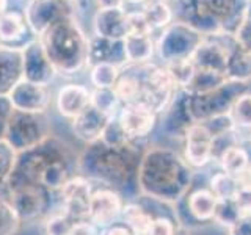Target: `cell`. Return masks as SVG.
<instances>
[{"instance_id": "1", "label": "cell", "mask_w": 251, "mask_h": 235, "mask_svg": "<svg viewBox=\"0 0 251 235\" xmlns=\"http://www.w3.org/2000/svg\"><path fill=\"white\" fill-rule=\"evenodd\" d=\"M193 177V168L176 151L149 147L140 160L137 184L141 196L175 204L190 190Z\"/></svg>"}, {"instance_id": "2", "label": "cell", "mask_w": 251, "mask_h": 235, "mask_svg": "<svg viewBox=\"0 0 251 235\" xmlns=\"http://www.w3.org/2000/svg\"><path fill=\"white\" fill-rule=\"evenodd\" d=\"M77 171V159L69 147L50 135L43 143L18 154V162L8 187L14 184H38L49 191H60Z\"/></svg>"}, {"instance_id": "3", "label": "cell", "mask_w": 251, "mask_h": 235, "mask_svg": "<svg viewBox=\"0 0 251 235\" xmlns=\"http://www.w3.org/2000/svg\"><path fill=\"white\" fill-rule=\"evenodd\" d=\"M141 143H132L124 147H112L102 140L86 144L85 151L77 159V172L80 176L102 182L104 187L113 188L118 193L137 182L138 166L143 154ZM138 185V184H137Z\"/></svg>"}, {"instance_id": "4", "label": "cell", "mask_w": 251, "mask_h": 235, "mask_svg": "<svg viewBox=\"0 0 251 235\" xmlns=\"http://www.w3.org/2000/svg\"><path fill=\"white\" fill-rule=\"evenodd\" d=\"M57 74L74 75L88 66V43L75 18H66L38 38Z\"/></svg>"}, {"instance_id": "5", "label": "cell", "mask_w": 251, "mask_h": 235, "mask_svg": "<svg viewBox=\"0 0 251 235\" xmlns=\"http://www.w3.org/2000/svg\"><path fill=\"white\" fill-rule=\"evenodd\" d=\"M202 39L204 35L190 24L175 21L171 25L162 30L159 39L155 41V52L163 61V65L190 60L196 49L201 46Z\"/></svg>"}, {"instance_id": "6", "label": "cell", "mask_w": 251, "mask_h": 235, "mask_svg": "<svg viewBox=\"0 0 251 235\" xmlns=\"http://www.w3.org/2000/svg\"><path fill=\"white\" fill-rule=\"evenodd\" d=\"M247 93V83L227 80L220 88L206 94H187V105L193 122H204L229 110L240 94Z\"/></svg>"}, {"instance_id": "7", "label": "cell", "mask_w": 251, "mask_h": 235, "mask_svg": "<svg viewBox=\"0 0 251 235\" xmlns=\"http://www.w3.org/2000/svg\"><path fill=\"white\" fill-rule=\"evenodd\" d=\"M49 137L50 125L46 113H22L14 110L3 138L18 152H24L43 143Z\"/></svg>"}, {"instance_id": "8", "label": "cell", "mask_w": 251, "mask_h": 235, "mask_svg": "<svg viewBox=\"0 0 251 235\" xmlns=\"http://www.w3.org/2000/svg\"><path fill=\"white\" fill-rule=\"evenodd\" d=\"M217 198L209 187L192 188L177 202H175V213L177 223L190 229L214 221V213L217 207Z\"/></svg>"}, {"instance_id": "9", "label": "cell", "mask_w": 251, "mask_h": 235, "mask_svg": "<svg viewBox=\"0 0 251 235\" xmlns=\"http://www.w3.org/2000/svg\"><path fill=\"white\" fill-rule=\"evenodd\" d=\"M50 193L38 184H14L6 188V199L21 221H33L50 212Z\"/></svg>"}, {"instance_id": "10", "label": "cell", "mask_w": 251, "mask_h": 235, "mask_svg": "<svg viewBox=\"0 0 251 235\" xmlns=\"http://www.w3.org/2000/svg\"><path fill=\"white\" fill-rule=\"evenodd\" d=\"M240 49L234 36L226 33H215L204 36L201 46L196 49L190 58L196 69L212 70V72L225 74L229 65L232 53Z\"/></svg>"}, {"instance_id": "11", "label": "cell", "mask_w": 251, "mask_h": 235, "mask_svg": "<svg viewBox=\"0 0 251 235\" xmlns=\"http://www.w3.org/2000/svg\"><path fill=\"white\" fill-rule=\"evenodd\" d=\"M74 0H28L24 18L31 33L39 38L53 24L66 18H74Z\"/></svg>"}, {"instance_id": "12", "label": "cell", "mask_w": 251, "mask_h": 235, "mask_svg": "<svg viewBox=\"0 0 251 235\" xmlns=\"http://www.w3.org/2000/svg\"><path fill=\"white\" fill-rule=\"evenodd\" d=\"M157 115L152 108L143 104H127L120 108L116 115V121L121 129L133 143H141L146 140L155 127Z\"/></svg>"}, {"instance_id": "13", "label": "cell", "mask_w": 251, "mask_h": 235, "mask_svg": "<svg viewBox=\"0 0 251 235\" xmlns=\"http://www.w3.org/2000/svg\"><path fill=\"white\" fill-rule=\"evenodd\" d=\"M123 196L113 188L102 187L94 190L90 198L88 207V219L96 224L99 229L112 226L121 219L123 213Z\"/></svg>"}, {"instance_id": "14", "label": "cell", "mask_w": 251, "mask_h": 235, "mask_svg": "<svg viewBox=\"0 0 251 235\" xmlns=\"http://www.w3.org/2000/svg\"><path fill=\"white\" fill-rule=\"evenodd\" d=\"M184 159L192 168H204L214 160V137L202 122H195L184 133Z\"/></svg>"}, {"instance_id": "15", "label": "cell", "mask_w": 251, "mask_h": 235, "mask_svg": "<svg viewBox=\"0 0 251 235\" xmlns=\"http://www.w3.org/2000/svg\"><path fill=\"white\" fill-rule=\"evenodd\" d=\"M93 191L91 180L80 174H75L60 190L61 207L75 221L88 219V207Z\"/></svg>"}, {"instance_id": "16", "label": "cell", "mask_w": 251, "mask_h": 235, "mask_svg": "<svg viewBox=\"0 0 251 235\" xmlns=\"http://www.w3.org/2000/svg\"><path fill=\"white\" fill-rule=\"evenodd\" d=\"M22 74L25 80L41 86H49L57 75V70L47 57L44 46L39 39L31 41L22 50Z\"/></svg>"}, {"instance_id": "17", "label": "cell", "mask_w": 251, "mask_h": 235, "mask_svg": "<svg viewBox=\"0 0 251 235\" xmlns=\"http://www.w3.org/2000/svg\"><path fill=\"white\" fill-rule=\"evenodd\" d=\"M14 110L22 113H46L50 105V93L47 86L31 83L25 78L11 90L8 94Z\"/></svg>"}, {"instance_id": "18", "label": "cell", "mask_w": 251, "mask_h": 235, "mask_svg": "<svg viewBox=\"0 0 251 235\" xmlns=\"http://www.w3.org/2000/svg\"><path fill=\"white\" fill-rule=\"evenodd\" d=\"M35 39L38 38L30 31L24 13L6 11L0 16V46L2 47L24 50Z\"/></svg>"}, {"instance_id": "19", "label": "cell", "mask_w": 251, "mask_h": 235, "mask_svg": "<svg viewBox=\"0 0 251 235\" xmlns=\"http://www.w3.org/2000/svg\"><path fill=\"white\" fill-rule=\"evenodd\" d=\"M94 35L123 41L127 36V11L124 8H98L93 18Z\"/></svg>"}, {"instance_id": "20", "label": "cell", "mask_w": 251, "mask_h": 235, "mask_svg": "<svg viewBox=\"0 0 251 235\" xmlns=\"http://www.w3.org/2000/svg\"><path fill=\"white\" fill-rule=\"evenodd\" d=\"M91 105V91L85 85L68 83L61 86L55 97V107L66 119H75Z\"/></svg>"}, {"instance_id": "21", "label": "cell", "mask_w": 251, "mask_h": 235, "mask_svg": "<svg viewBox=\"0 0 251 235\" xmlns=\"http://www.w3.org/2000/svg\"><path fill=\"white\" fill-rule=\"evenodd\" d=\"M112 119L113 118L104 115L98 108L90 105L83 113L73 119L71 127H73V133L78 140L83 141L85 144H90L102 138L105 127Z\"/></svg>"}, {"instance_id": "22", "label": "cell", "mask_w": 251, "mask_h": 235, "mask_svg": "<svg viewBox=\"0 0 251 235\" xmlns=\"http://www.w3.org/2000/svg\"><path fill=\"white\" fill-rule=\"evenodd\" d=\"M98 63H113L118 68L126 66V55L123 41H112L94 35L88 43V66Z\"/></svg>"}, {"instance_id": "23", "label": "cell", "mask_w": 251, "mask_h": 235, "mask_svg": "<svg viewBox=\"0 0 251 235\" xmlns=\"http://www.w3.org/2000/svg\"><path fill=\"white\" fill-rule=\"evenodd\" d=\"M22 78V50L0 46V96H8Z\"/></svg>"}, {"instance_id": "24", "label": "cell", "mask_w": 251, "mask_h": 235, "mask_svg": "<svg viewBox=\"0 0 251 235\" xmlns=\"http://www.w3.org/2000/svg\"><path fill=\"white\" fill-rule=\"evenodd\" d=\"M126 66L127 65H146L151 63L155 53V41L152 36L145 35H127L123 39Z\"/></svg>"}, {"instance_id": "25", "label": "cell", "mask_w": 251, "mask_h": 235, "mask_svg": "<svg viewBox=\"0 0 251 235\" xmlns=\"http://www.w3.org/2000/svg\"><path fill=\"white\" fill-rule=\"evenodd\" d=\"M121 221L133 232V235H148L154 221V213L143 202H127L124 204Z\"/></svg>"}, {"instance_id": "26", "label": "cell", "mask_w": 251, "mask_h": 235, "mask_svg": "<svg viewBox=\"0 0 251 235\" xmlns=\"http://www.w3.org/2000/svg\"><path fill=\"white\" fill-rule=\"evenodd\" d=\"M222 171L227 172L234 177L242 174L248 166H251V154L243 143H235L229 146L218 157Z\"/></svg>"}, {"instance_id": "27", "label": "cell", "mask_w": 251, "mask_h": 235, "mask_svg": "<svg viewBox=\"0 0 251 235\" xmlns=\"http://www.w3.org/2000/svg\"><path fill=\"white\" fill-rule=\"evenodd\" d=\"M141 13L145 14L146 21L154 31L165 30L175 22V11L167 0H148Z\"/></svg>"}, {"instance_id": "28", "label": "cell", "mask_w": 251, "mask_h": 235, "mask_svg": "<svg viewBox=\"0 0 251 235\" xmlns=\"http://www.w3.org/2000/svg\"><path fill=\"white\" fill-rule=\"evenodd\" d=\"M227 82V77L225 74L212 72V70H202L196 69L195 77L192 78L190 85L184 90L187 94H206Z\"/></svg>"}, {"instance_id": "29", "label": "cell", "mask_w": 251, "mask_h": 235, "mask_svg": "<svg viewBox=\"0 0 251 235\" xmlns=\"http://www.w3.org/2000/svg\"><path fill=\"white\" fill-rule=\"evenodd\" d=\"M120 75L121 68H118L113 63H98V65H93L90 70V80L96 90L115 88Z\"/></svg>"}, {"instance_id": "30", "label": "cell", "mask_w": 251, "mask_h": 235, "mask_svg": "<svg viewBox=\"0 0 251 235\" xmlns=\"http://www.w3.org/2000/svg\"><path fill=\"white\" fill-rule=\"evenodd\" d=\"M226 77L227 80L248 83L251 80V53L242 49L235 50L227 65Z\"/></svg>"}, {"instance_id": "31", "label": "cell", "mask_w": 251, "mask_h": 235, "mask_svg": "<svg viewBox=\"0 0 251 235\" xmlns=\"http://www.w3.org/2000/svg\"><path fill=\"white\" fill-rule=\"evenodd\" d=\"M229 116L237 132L251 133V94L243 93L234 100Z\"/></svg>"}, {"instance_id": "32", "label": "cell", "mask_w": 251, "mask_h": 235, "mask_svg": "<svg viewBox=\"0 0 251 235\" xmlns=\"http://www.w3.org/2000/svg\"><path fill=\"white\" fill-rule=\"evenodd\" d=\"M209 188L217 199H234L239 191V180L225 171H218L209 179Z\"/></svg>"}, {"instance_id": "33", "label": "cell", "mask_w": 251, "mask_h": 235, "mask_svg": "<svg viewBox=\"0 0 251 235\" xmlns=\"http://www.w3.org/2000/svg\"><path fill=\"white\" fill-rule=\"evenodd\" d=\"M18 154L5 138H0V191L8 188L18 162Z\"/></svg>"}, {"instance_id": "34", "label": "cell", "mask_w": 251, "mask_h": 235, "mask_svg": "<svg viewBox=\"0 0 251 235\" xmlns=\"http://www.w3.org/2000/svg\"><path fill=\"white\" fill-rule=\"evenodd\" d=\"M74 223L75 219L71 218L60 204L58 209L50 210L46 215V221H44L46 235H69Z\"/></svg>"}, {"instance_id": "35", "label": "cell", "mask_w": 251, "mask_h": 235, "mask_svg": "<svg viewBox=\"0 0 251 235\" xmlns=\"http://www.w3.org/2000/svg\"><path fill=\"white\" fill-rule=\"evenodd\" d=\"M91 105L110 118H116L120 108L123 107L121 100L118 99L113 88L91 91Z\"/></svg>"}, {"instance_id": "36", "label": "cell", "mask_w": 251, "mask_h": 235, "mask_svg": "<svg viewBox=\"0 0 251 235\" xmlns=\"http://www.w3.org/2000/svg\"><path fill=\"white\" fill-rule=\"evenodd\" d=\"M168 69V72L173 78V82L176 83L179 91H184L188 85H190L192 78L195 77L196 68L192 63V60H182L176 63H170V65H163Z\"/></svg>"}, {"instance_id": "37", "label": "cell", "mask_w": 251, "mask_h": 235, "mask_svg": "<svg viewBox=\"0 0 251 235\" xmlns=\"http://www.w3.org/2000/svg\"><path fill=\"white\" fill-rule=\"evenodd\" d=\"M240 216H243V215L239 210L237 204L234 202V199H218L217 201L214 221H217L218 224H222L229 229L231 226H234L239 221Z\"/></svg>"}, {"instance_id": "38", "label": "cell", "mask_w": 251, "mask_h": 235, "mask_svg": "<svg viewBox=\"0 0 251 235\" xmlns=\"http://www.w3.org/2000/svg\"><path fill=\"white\" fill-rule=\"evenodd\" d=\"M21 218L6 198H0V235H16L21 227Z\"/></svg>"}, {"instance_id": "39", "label": "cell", "mask_w": 251, "mask_h": 235, "mask_svg": "<svg viewBox=\"0 0 251 235\" xmlns=\"http://www.w3.org/2000/svg\"><path fill=\"white\" fill-rule=\"evenodd\" d=\"M179 227L180 224L177 223L176 215H154V221L148 235H176Z\"/></svg>"}, {"instance_id": "40", "label": "cell", "mask_w": 251, "mask_h": 235, "mask_svg": "<svg viewBox=\"0 0 251 235\" xmlns=\"http://www.w3.org/2000/svg\"><path fill=\"white\" fill-rule=\"evenodd\" d=\"M154 30L146 21L145 14L141 11L127 13V35H145L152 36Z\"/></svg>"}, {"instance_id": "41", "label": "cell", "mask_w": 251, "mask_h": 235, "mask_svg": "<svg viewBox=\"0 0 251 235\" xmlns=\"http://www.w3.org/2000/svg\"><path fill=\"white\" fill-rule=\"evenodd\" d=\"M234 39H235V43L239 44V47L242 50L251 53V21H248L245 18V21L242 22V25L239 27V30L235 31Z\"/></svg>"}, {"instance_id": "42", "label": "cell", "mask_w": 251, "mask_h": 235, "mask_svg": "<svg viewBox=\"0 0 251 235\" xmlns=\"http://www.w3.org/2000/svg\"><path fill=\"white\" fill-rule=\"evenodd\" d=\"M234 202L237 204L242 215H251V185H239Z\"/></svg>"}, {"instance_id": "43", "label": "cell", "mask_w": 251, "mask_h": 235, "mask_svg": "<svg viewBox=\"0 0 251 235\" xmlns=\"http://www.w3.org/2000/svg\"><path fill=\"white\" fill-rule=\"evenodd\" d=\"M13 112H14V108L11 105L10 99H8V96H0V138L5 137L6 125Z\"/></svg>"}, {"instance_id": "44", "label": "cell", "mask_w": 251, "mask_h": 235, "mask_svg": "<svg viewBox=\"0 0 251 235\" xmlns=\"http://www.w3.org/2000/svg\"><path fill=\"white\" fill-rule=\"evenodd\" d=\"M100 231L96 224H93L90 219H80L75 221L69 235H99Z\"/></svg>"}, {"instance_id": "45", "label": "cell", "mask_w": 251, "mask_h": 235, "mask_svg": "<svg viewBox=\"0 0 251 235\" xmlns=\"http://www.w3.org/2000/svg\"><path fill=\"white\" fill-rule=\"evenodd\" d=\"M227 235H251V215H243L239 221L229 227Z\"/></svg>"}, {"instance_id": "46", "label": "cell", "mask_w": 251, "mask_h": 235, "mask_svg": "<svg viewBox=\"0 0 251 235\" xmlns=\"http://www.w3.org/2000/svg\"><path fill=\"white\" fill-rule=\"evenodd\" d=\"M99 235H133V232L121 221V223H113L112 226L100 229Z\"/></svg>"}, {"instance_id": "47", "label": "cell", "mask_w": 251, "mask_h": 235, "mask_svg": "<svg viewBox=\"0 0 251 235\" xmlns=\"http://www.w3.org/2000/svg\"><path fill=\"white\" fill-rule=\"evenodd\" d=\"M98 8H124V0H94Z\"/></svg>"}, {"instance_id": "48", "label": "cell", "mask_w": 251, "mask_h": 235, "mask_svg": "<svg viewBox=\"0 0 251 235\" xmlns=\"http://www.w3.org/2000/svg\"><path fill=\"white\" fill-rule=\"evenodd\" d=\"M8 11V0H0V16Z\"/></svg>"}, {"instance_id": "49", "label": "cell", "mask_w": 251, "mask_h": 235, "mask_svg": "<svg viewBox=\"0 0 251 235\" xmlns=\"http://www.w3.org/2000/svg\"><path fill=\"white\" fill-rule=\"evenodd\" d=\"M148 0H124V3H130V5H140V3H146Z\"/></svg>"}, {"instance_id": "50", "label": "cell", "mask_w": 251, "mask_h": 235, "mask_svg": "<svg viewBox=\"0 0 251 235\" xmlns=\"http://www.w3.org/2000/svg\"><path fill=\"white\" fill-rule=\"evenodd\" d=\"M176 235H190V234H188V229H185V227L180 226L177 229V232H176Z\"/></svg>"}, {"instance_id": "51", "label": "cell", "mask_w": 251, "mask_h": 235, "mask_svg": "<svg viewBox=\"0 0 251 235\" xmlns=\"http://www.w3.org/2000/svg\"><path fill=\"white\" fill-rule=\"evenodd\" d=\"M247 19L251 21V0H250L248 5H247Z\"/></svg>"}, {"instance_id": "52", "label": "cell", "mask_w": 251, "mask_h": 235, "mask_svg": "<svg viewBox=\"0 0 251 235\" xmlns=\"http://www.w3.org/2000/svg\"><path fill=\"white\" fill-rule=\"evenodd\" d=\"M247 2H250V0H247Z\"/></svg>"}, {"instance_id": "53", "label": "cell", "mask_w": 251, "mask_h": 235, "mask_svg": "<svg viewBox=\"0 0 251 235\" xmlns=\"http://www.w3.org/2000/svg\"><path fill=\"white\" fill-rule=\"evenodd\" d=\"M74 2H77V0H74Z\"/></svg>"}]
</instances>
